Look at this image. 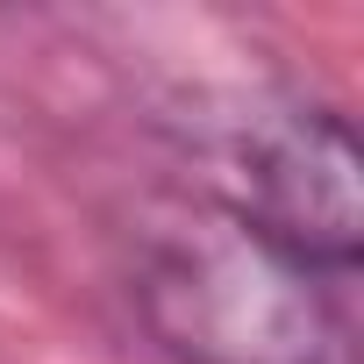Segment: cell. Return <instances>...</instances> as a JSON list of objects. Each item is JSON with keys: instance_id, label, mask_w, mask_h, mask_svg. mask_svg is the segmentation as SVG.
<instances>
[{"instance_id": "1", "label": "cell", "mask_w": 364, "mask_h": 364, "mask_svg": "<svg viewBox=\"0 0 364 364\" xmlns=\"http://www.w3.org/2000/svg\"><path fill=\"white\" fill-rule=\"evenodd\" d=\"M136 321L171 364H336V279L279 250L229 200H200L143 236Z\"/></svg>"}, {"instance_id": "2", "label": "cell", "mask_w": 364, "mask_h": 364, "mask_svg": "<svg viewBox=\"0 0 364 364\" xmlns=\"http://www.w3.org/2000/svg\"><path fill=\"white\" fill-rule=\"evenodd\" d=\"M229 208L321 279H350L364 243V157L350 122L336 107H293L264 122L243 150V186Z\"/></svg>"}]
</instances>
